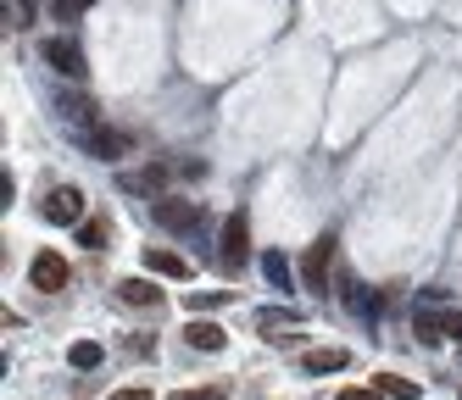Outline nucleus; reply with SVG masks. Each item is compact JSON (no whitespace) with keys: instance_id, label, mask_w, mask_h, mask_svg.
I'll return each mask as SVG.
<instances>
[{"instance_id":"nucleus-9","label":"nucleus","mask_w":462,"mask_h":400,"mask_svg":"<svg viewBox=\"0 0 462 400\" xmlns=\"http://www.w3.org/2000/svg\"><path fill=\"white\" fill-rule=\"evenodd\" d=\"M117 300H123V306H162V289L151 278H123L117 284Z\"/></svg>"},{"instance_id":"nucleus-15","label":"nucleus","mask_w":462,"mask_h":400,"mask_svg":"<svg viewBox=\"0 0 462 400\" xmlns=\"http://www.w3.org/2000/svg\"><path fill=\"white\" fill-rule=\"evenodd\" d=\"M68 367H79V373H89V367H101V345H95V340H79V345L68 350Z\"/></svg>"},{"instance_id":"nucleus-10","label":"nucleus","mask_w":462,"mask_h":400,"mask_svg":"<svg viewBox=\"0 0 462 400\" xmlns=\"http://www.w3.org/2000/svg\"><path fill=\"white\" fill-rule=\"evenodd\" d=\"M145 273H162V278H189V261L156 245V250H145Z\"/></svg>"},{"instance_id":"nucleus-11","label":"nucleus","mask_w":462,"mask_h":400,"mask_svg":"<svg viewBox=\"0 0 462 400\" xmlns=\"http://www.w3.org/2000/svg\"><path fill=\"white\" fill-rule=\"evenodd\" d=\"M418 333H423L429 345H435L440 333H451V340H462V312H446V317H423V323H418Z\"/></svg>"},{"instance_id":"nucleus-18","label":"nucleus","mask_w":462,"mask_h":400,"mask_svg":"<svg viewBox=\"0 0 462 400\" xmlns=\"http://www.w3.org/2000/svg\"><path fill=\"white\" fill-rule=\"evenodd\" d=\"M162 184H168V167H145L140 178H128V189H140V195H162Z\"/></svg>"},{"instance_id":"nucleus-3","label":"nucleus","mask_w":462,"mask_h":400,"mask_svg":"<svg viewBox=\"0 0 462 400\" xmlns=\"http://www.w3.org/2000/svg\"><path fill=\"white\" fill-rule=\"evenodd\" d=\"M28 284H34L40 295L68 289V261H61L56 250H40V256H34V267H28Z\"/></svg>"},{"instance_id":"nucleus-20","label":"nucleus","mask_w":462,"mask_h":400,"mask_svg":"<svg viewBox=\"0 0 462 400\" xmlns=\"http://www.w3.org/2000/svg\"><path fill=\"white\" fill-rule=\"evenodd\" d=\"M168 400H228V384H201V389H179Z\"/></svg>"},{"instance_id":"nucleus-1","label":"nucleus","mask_w":462,"mask_h":400,"mask_svg":"<svg viewBox=\"0 0 462 400\" xmlns=\"http://www.w3.org/2000/svg\"><path fill=\"white\" fill-rule=\"evenodd\" d=\"M328 261H335V240L323 233V240L307 245V256H301V289H312V295L328 289Z\"/></svg>"},{"instance_id":"nucleus-12","label":"nucleus","mask_w":462,"mask_h":400,"mask_svg":"<svg viewBox=\"0 0 462 400\" xmlns=\"http://www.w3.org/2000/svg\"><path fill=\"white\" fill-rule=\"evenodd\" d=\"M56 112L68 117L73 128H84V133H89V123H95V112H89V100H84V95H61V100H56Z\"/></svg>"},{"instance_id":"nucleus-16","label":"nucleus","mask_w":462,"mask_h":400,"mask_svg":"<svg viewBox=\"0 0 462 400\" xmlns=\"http://www.w3.org/2000/svg\"><path fill=\"white\" fill-rule=\"evenodd\" d=\"M379 395H390V400H418V384L412 378H395V373H379Z\"/></svg>"},{"instance_id":"nucleus-19","label":"nucleus","mask_w":462,"mask_h":400,"mask_svg":"<svg viewBox=\"0 0 462 400\" xmlns=\"http://www.w3.org/2000/svg\"><path fill=\"white\" fill-rule=\"evenodd\" d=\"M34 23V0H6V28H28Z\"/></svg>"},{"instance_id":"nucleus-17","label":"nucleus","mask_w":462,"mask_h":400,"mask_svg":"<svg viewBox=\"0 0 462 400\" xmlns=\"http://www.w3.org/2000/svg\"><path fill=\"white\" fill-rule=\"evenodd\" d=\"M79 245H84V250H101V245H106V223H101V217H84V223H79Z\"/></svg>"},{"instance_id":"nucleus-14","label":"nucleus","mask_w":462,"mask_h":400,"mask_svg":"<svg viewBox=\"0 0 462 400\" xmlns=\"http://www.w3.org/2000/svg\"><path fill=\"white\" fill-rule=\"evenodd\" d=\"M346 361H351L346 350H307V356H301V367H307V373H340Z\"/></svg>"},{"instance_id":"nucleus-6","label":"nucleus","mask_w":462,"mask_h":400,"mask_svg":"<svg viewBox=\"0 0 462 400\" xmlns=\"http://www.w3.org/2000/svg\"><path fill=\"white\" fill-rule=\"evenodd\" d=\"M45 61L56 67L61 78H84V50L73 40H45Z\"/></svg>"},{"instance_id":"nucleus-4","label":"nucleus","mask_w":462,"mask_h":400,"mask_svg":"<svg viewBox=\"0 0 462 400\" xmlns=\"http://www.w3.org/2000/svg\"><path fill=\"white\" fill-rule=\"evenodd\" d=\"M223 261L235 267V273L251 261V223H245V212H235V217L223 223Z\"/></svg>"},{"instance_id":"nucleus-22","label":"nucleus","mask_w":462,"mask_h":400,"mask_svg":"<svg viewBox=\"0 0 462 400\" xmlns=\"http://www.w3.org/2000/svg\"><path fill=\"white\" fill-rule=\"evenodd\" d=\"M95 6V0H56V23H73V17H84Z\"/></svg>"},{"instance_id":"nucleus-7","label":"nucleus","mask_w":462,"mask_h":400,"mask_svg":"<svg viewBox=\"0 0 462 400\" xmlns=\"http://www.w3.org/2000/svg\"><path fill=\"white\" fill-rule=\"evenodd\" d=\"M84 145L101 156V161H123L128 150H134V140H128V133H112V128H89V133H84Z\"/></svg>"},{"instance_id":"nucleus-24","label":"nucleus","mask_w":462,"mask_h":400,"mask_svg":"<svg viewBox=\"0 0 462 400\" xmlns=\"http://www.w3.org/2000/svg\"><path fill=\"white\" fill-rule=\"evenodd\" d=\"M335 400H379V395H374V389H340Z\"/></svg>"},{"instance_id":"nucleus-21","label":"nucleus","mask_w":462,"mask_h":400,"mask_svg":"<svg viewBox=\"0 0 462 400\" xmlns=\"http://www.w3.org/2000/svg\"><path fill=\"white\" fill-rule=\"evenodd\" d=\"M223 300H228V289H201V295H189V312H212Z\"/></svg>"},{"instance_id":"nucleus-8","label":"nucleus","mask_w":462,"mask_h":400,"mask_svg":"<svg viewBox=\"0 0 462 400\" xmlns=\"http://www.w3.org/2000/svg\"><path fill=\"white\" fill-rule=\"evenodd\" d=\"M184 340H189V345H195V350H207V356H217V350H223V345H228V333H223V328H217V323H207V317H195V323H189V328H184Z\"/></svg>"},{"instance_id":"nucleus-23","label":"nucleus","mask_w":462,"mask_h":400,"mask_svg":"<svg viewBox=\"0 0 462 400\" xmlns=\"http://www.w3.org/2000/svg\"><path fill=\"white\" fill-rule=\"evenodd\" d=\"M106 400H151V389L145 384H128V389H112Z\"/></svg>"},{"instance_id":"nucleus-5","label":"nucleus","mask_w":462,"mask_h":400,"mask_svg":"<svg viewBox=\"0 0 462 400\" xmlns=\"http://www.w3.org/2000/svg\"><path fill=\"white\" fill-rule=\"evenodd\" d=\"M156 223L162 228H195L201 223V206H195V200H179V195H156Z\"/></svg>"},{"instance_id":"nucleus-13","label":"nucleus","mask_w":462,"mask_h":400,"mask_svg":"<svg viewBox=\"0 0 462 400\" xmlns=\"http://www.w3.org/2000/svg\"><path fill=\"white\" fill-rule=\"evenodd\" d=\"M262 273H268V284H273L279 295L295 284V273H290V256H279V250H268V256H262Z\"/></svg>"},{"instance_id":"nucleus-2","label":"nucleus","mask_w":462,"mask_h":400,"mask_svg":"<svg viewBox=\"0 0 462 400\" xmlns=\"http://www.w3.org/2000/svg\"><path fill=\"white\" fill-rule=\"evenodd\" d=\"M45 223H56V228H79V223H84V195H79L73 184L51 189V200H45Z\"/></svg>"}]
</instances>
